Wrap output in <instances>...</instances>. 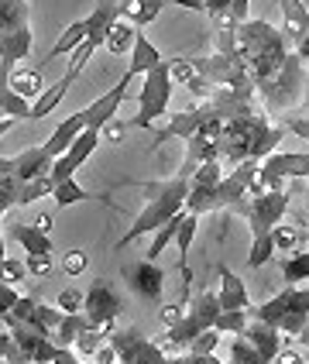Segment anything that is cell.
<instances>
[{
    "label": "cell",
    "instance_id": "6da1fadb",
    "mask_svg": "<svg viewBox=\"0 0 309 364\" xmlns=\"http://www.w3.org/2000/svg\"><path fill=\"white\" fill-rule=\"evenodd\" d=\"M286 131L275 127L265 110H254L244 117H234L224 124L220 138H217V151H220V165L227 172L237 168L241 162H265L268 155H275V144H282Z\"/></svg>",
    "mask_w": 309,
    "mask_h": 364
},
{
    "label": "cell",
    "instance_id": "7a4b0ae2",
    "mask_svg": "<svg viewBox=\"0 0 309 364\" xmlns=\"http://www.w3.org/2000/svg\"><path fill=\"white\" fill-rule=\"evenodd\" d=\"M296 48L288 45V38L282 35V28L268 24V21H244L237 31V55L244 62L247 76L254 82V90H261L286 69L288 55Z\"/></svg>",
    "mask_w": 309,
    "mask_h": 364
},
{
    "label": "cell",
    "instance_id": "3957f363",
    "mask_svg": "<svg viewBox=\"0 0 309 364\" xmlns=\"http://www.w3.org/2000/svg\"><path fill=\"white\" fill-rule=\"evenodd\" d=\"M141 189L148 193V203H144L141 213L134 217L131 230L117 241V251H124L127 244H134L138 237H144V234H158L165 223L183 217L185 200H189V193H193V182L172 176V179H162V182H144Z\"/></svg>",
    "mask_w": 309,
    "mask_h": 364
},
{
    "label": "cell",
    "instance_id": "277c9868",
    "mask_svg": "<svg viewBox=\"0 0 309 364\" xmlns=\"http://www.w3.org/2000/svg\"><path fill=\"white\" fill-rule=\"evenodd\" d=\"M220 313H224V306H220V292L203 289V292L189 303L183 323L172 326V330H165L162 337H158V347H162L168 358H183V354H189V347H193V341H196L200 333H206V330H213V326H217Z\"/></svg>",
    "mask_w": 309,
    "mask_h": 364
},
{
    "label": "cell",
    "instance_id": "5b68a950",
    "mask_svg": "<svg viewBox=\"0 0 309 364\" xmlns=\"http://www.w3.org/2000/svg\"><path fill=\"white\" fill-rule=\"evenodd\" d=\"M251 320L278 326L286 337H299L309 323V285H303V289L286 285V289H282L278 296H271L268 303L254 306V309H251Z\"/></svg>",
    "mask_w": 309,
    "mask_h": 364
},
{
    "label": "cell",
    "instance_id": "8992f818",
    "mask_svg": "<svg viewBox=\"0 0 309 364\" xmlns=\"http://www.w3.org/2000/svg\"><path fill=\"white\" fill-rule=\"evenodd\" d=\"M306 76H309L306 62L292 52L286 62V69L268 82V86L258 90V93H261V103H265V114H288L296 103L303 100V93H306Z\"/></svg>",
    "mask_w": 309,
    "mask_h": 364
},
{
    "label": "cell",
    "instance_id": "52a82bcc",
    "mask_svg": "<svg viewBox=\"0 0 309 364\" xmlns=\"http://www.w3.org/2000/svg\"><path fill=\"white\" fill-rule=\"evenodd\" d=\"M172 69H168V59L151 69L144 76L141 90H138V117H131V127H155L168 114V100H172Z\"/></svg>",
    "mask_w": 309,
    "mask_h": 364
},
{
    "label": "cell",
    "instance_id": "ba28073f",
    "mask_svg": "<svg viewBox=\"0 0 309 364\" xmlns=\"http://www.w3.org/2000/svg\"><path fill=\"white\" fill-rule=\"evenodd\" d=\"M110 344L117 347L121 364H165L168 361V354L158 347V341H148L134 323L117 326V330L110 333Z\"/></svg>",
    "mask_w": 309,
    "mask_h": 364
},
{
    "label": "cell",
    "instance_id": "9c48e42d",
    "mask_svg": "<svg viewBox=\"0 0 309 364\" xmlns=\"http://www.w3.org/2000/svg\"><path fill=\"white\" fill-rule=\"evenodd\" d=\"M82 313H86V320L103 330V333H114L117 330V320H121L124 313V303L121 296L114 292V285L97 279V282L86 289V306H82Z\"/></svg>",
    "mask_w": 309,
    "mask_h": 364
},
{
    "label": "cell",
    "instance_id": "30bf717a",
    "mask_svg": "<svg viewBox=\"0 0 309 364\" xmlns=\"http://www.w3.org/2000/svg\"><path fill=\"white\" fill-rule=\"evenodd\" d=\"M196 69L210 86H230V90H254V82L247 76L244 62L230 59V55H220V52H210V55H200L196 59Z\"/></svg>",
    "mask_w": 309,
    "mask_h": 364
},
{
    "label": "cell",
    "instance_id": "8fae6325",
    "mask_svg": "<svg viewBox=\"0 0 309 364\" xmlns=\"http://www.w3.org/2000/svg\"><path fill=\"white\" fill-rule=\"evenodd\" d=\"M124 282H127V289L138 296V299H144V303L158 306L162 303V292H165V272L158 268V262H148V258H141V262H127L121 268Z\"/></svg>",
    "mask_w": 309,
    "mask_h": 364
},
{
    "label": "cell",
    "instance_id": "7c38bea8",
    "mask_svg": "<svg viewBox=\"0 0 309 364\" xmlns=\"http://www.w3.org/2000/svg\"><path fill=\"white\" fill-rule=\"evenodd\" d=\"M103 141V131H97V127H86L80 138H76V144L62 155V159H55V168H52V182L59 186V182H69L72 176H76V168H80L93 151H97V144Z\"/></svg>",
    "mask_w": 309,
    "mask_h": 364
},
{
    "label": "cell",
    "instance_id": "4fadbf2b",
    "mask_svg": "<svg viewBox=\"0 0 309 364\" xmlns=\"http://www.w3.org/2000/svg\"><path fill=\"white\" fill-rule=\"evenodd\" d=\"M134 82V76L131 73H124L121 82L114 86V90H107V93H100L97 100L90 103V107H82L86 110V121H90V127H97V131H103L110 121H117V110H121L124 97H127V86Z\"/></svg>",
    "mask_w": 309,
    "mask_h": 364
},
{
    "label": "cell",
    "instance_id": "5bb4252c",
    "mask_svg": "<svg viewBox=\"0 0 309 364\" xmlns=\"http://www.w3.org/2000/svg\"><path fill=\"white\" fill-rule=\"evenodd\" d=\"M14 165V172H18L21 182H35V179H45V176H52V168H55V155L38 144V148H24L18 159H11Z\"/></svg>",
    "mask_w": 309,
    "mask_h": 364
},
{
    "label": "cell",
    "instance_id": "9a60e30c",
    "mask_svg": "<svg viewBox=\"0 0 309 364\" xmlns=\"http://www.w3.org/2000/svg\"><path fill=\"white\" fill-rule=\"evenodd\" d=\"M241 337H247L251 344L258 347V354L265 358V364H275V358L282 354V330L278 326H271V323H261V320H251L247 323V330L241 333Z\"/></svg>",
    "mask_w": 309,
    "mask_h": 364
},
{
    "label": "cell",
    "instance_id": "2e32d148",
    "mask_svg": "<svg viewBox=\"0 0 309 364\" xmlns=\"http://www.w3.org/2000/svg\"><path fill=\"white\" fill-rule=\"evenodd\" d=\"M278 11H282V35L288 38V45L296 48L299 41L309 38V11L303 0H282L278 4Z\"/></svg>",
    "mask_w": 309,
    "mask_h": 364
},
{
    "label": "cell",
    "instance_id": "e0dca14e",
    "mask_svg": "<svg viewBox=\"0 0 309 364\" xmlns=\"http://www.w3.org/2000/svg\"><path fill=\"white\" fill-rule=\"evenodd\" d=\"M86 127H90V121H86V110H76L72 117H65V121H62L59 127L52 131V138L45 141V148H48L55 159H62V155H65V151L76 144V138H80Z\"/></svg>",
    "mask_w": 309,
    "mask_h": 364
},
{
    "label": "cell",
    "instance_id": "ac0fdd59",
    "mask_svg": "<svg viewBox=\"0 0 309 364\" xmlns=\"http://www.w3.org/2000/svg\"><path fill=\"white\" fill-rule=\"evenodd\" d=\"M7 237L11 241H18L24 247V255H55V247H52V237L38 230L35 223L28 227V223H7Z\"/></svg>",
    "mask_w": 309,
    "mask_h": 364
},
{
    "label": "cell",
    "instance_id": "d6986e66",
    "mask_svg": "<svg viewBox=\"0 0 309 364\" xmlns=\"http://www.w3.org/2000/svg\"><path fill=\"white\" fill-rule=\"evenodd\" d=\"M217 275H220V306H224V309H247V313H251L254 306H251V296H247V285L241 282L227 264L217 268Z\"/></svg>",
    "mask_w": 309,
    "mask_h": 364
},
{
    "label": "cell",
    "instance_id": "ffe728a7",
    "mask_svg": "<svg viewBox=\"0 0 309 364\" xmlns=\"http://www.w3.org/2000/svg\"><path fill=\"white\" fill-rule=\"evenodd\" d=\"M86 38H90V18L72 21V24L62 31L59 38H55V45L45 52V62H55V59H62V55H72V52H76Z\"/></svg>",
    "mask_w": 309,
    "mask_h": 364
},
{
    "label": "cell",
    "instance_id": "44dd1931",
    "mask_svg": "<svg viewBox=\"0 0 309 364\" xmlns=\"http://www.w3.org/2000/svg\"><path fill=\"white\" fill-rule=\"evenodd\" d=\"M0 86H11L14 93H21L24 100H31V103H38L41 100V93H45V82H41V73L38 69H14L7 80H0Z\"/></svg>",
    "mask_w": 309,
    "mask_h": 364
},
{
    "label": "cell",
    "instance_id": "7402d4cb",
    "mask_svg": "<svg viewBox=\"0 0 309 364\" xmlns=\"http://www.w3.org/2000/svg\"><path fill=\"white\" fill-rule=\"evenodd\" d=\"M162 62H165L162 52H158V48H155V45L138 31L134 52H131V62H127V73H131V76H148V73H151V69H158Z\"/></svg>",
    "mask_w": 309,
    "mask_h": 364
},
{
    "label": "cell",
    "instance_id": "603a6c76",
    "mask_svg": "<svg viewBox=\"0 0 309 364\" xmlns=\"http://www.w3.org/2000/svg\"><path fill=\"white\" fill-rule=\"evenodd\" d=\"M117 7H121L124 21H131L134 28H144L162 14L165 0H117Z\"/></svg>",
    "mask_w": 309,
    "mask_h": 364
},
{
    "label": "cell",
    "instance_id": "cb8c5ba5",
    "mask_svg": "<svg viewBox=\"0 0 309 364\" xmlns=\"http://www.w3.org/2000/svg\"><path fill=\"white\" fill-rule=\"evenodd\" d=\"M134 41H138V28L131 24V21L117 18L110 24V35H107V52L110 55H127V52H134Z\"/></svg>",
    "mask_w": 309,
    "mask_h": 364
},
{
    "label": "cell",
    "instance_id": "d4e9b609",
    "mask_svg": "<svg viewBox=\"0 0 309 364\" xmlns=\"http://www.w3.org/2000/svg\"><path fill=\"white\" fill-rule=\"evenodd\" d=\"M21 186H24V182L18 179L11 159H0V210H4V213L14 210L21 203Z\"/></svg>",
    "mask_w": 309,
    "mask_h": 364
},
{
    "label": "cell",
    "instance_id": "484cf974",
    "mask_svg": "<svg viewBox=\"0 0 309 364\" xmlns=\"http://www.w3.org/2000/svg\"><path fill=\"white\" fill-rule=\"evenodd\" d=\"M28 18H31L28 0H0V35L4 31H24V28H31Z\"/></svg>",
    "mask_w": 309,
    "mask_h": 364
},
{
    "label": "cell",
    "instance_id": "4316f807",
    "mask_svg": "<svg viewBox=\"0 0 309 364\" xmlns=\"http://www.w3.org/2000/svg\"><path fill=\"white\" fill-rule=\"evenodd\" d=\"M90 326H93V323L86 320V313H69V316L62 320V326L55 330L52 344H55V347H65V350H72V347H76V341H80Z\"/></svg>",
    "mask_w": 309,
    "mask_h": 364
},
{
    "label": "cell",
    "instance_id": "83f0119b",
    "mask_svg": "<svg viewBox=\"0 0 309 364\" xmlns=\"http://www.w3.org/2000/svg\"><path fill=\"white\" fill-rule=\"evenodd\" d=\"M72 82H76V80H72L69 73H65V76H62L59 82H52V86H48L45 93H41V100L35 103V110H31V121H45V117H48V114H52V110H55V107L62 103V97H65V90H69Z\"/></svg>",
    "mask_w": 309,
    "mask_h": 364
},
{
    "label": "cell",
    "instance_id": "f1b7e54d",
    "mask_svg": "<svg viewBox=\"0 0 309 364\" xmlns=\"http://www.w3.org/2000/svg\"><path fill=\"white\" fill-rule=\"evenodd\" d=\"M0 110H4V117H7V121H31L35 103L24 100L21 93L11 90V86H0Z\"/></svg>",
    "mask_w": 309,
    "mask_h": 364
},
{
    "label": "cell",
    "instance_id": "f546056e",
    "mask_svg": "<svg viewBox=\"0 0 309 364\" xmlns=\"http://www.w3.org/2000/svg\"><path fill=\"white\" fill-rule=\"evenodd\" d=\"M247 323H251V313L247 309H224L213 330H220L224 337H241L247 330Z\"/></svg>",
    "mask_w": 309,
    "mask_h": 364
},
{
    "label": "cell",
    "instance_id": "4dcf8cb0",
    "mask_svg": "<svg viewBox=\"0 0 309 364\" xmlns=\"http://www.w3.org/2000/svg\"><path fill=\"white\" fill-rule=\"evenodd\" d=\"M52 200H55V206H59V210H65V206L86 203V200H93V196H90V193H86V189H82L76 179H69V182H59V186H55Z\"/></svg>",
    "mask_w": 309,
    "mask_h": 364
},
{
    "label": "cell",
    "instance_id": "1f68e13d",
    "mask_svg": "<svg viewBox=\"0 0 309 364\" xmlns=\"http://www.w3.org/2000/svg\"><path fill=\"white\" fill-rule=\"evenodd\" d=\"M282 279L292 282H309V251H296L292 258H282Z\"/></svg>",
    "mask_w": 309,
    "mask_h": 364
},
{
    "label": "cell",
    "instance_id": "d6a6232c",
    "mask_svg": "<svg viewBox=\"0 0 309 364\" xmlns=\"http://www.w3.org/2000/svg\"><path fill=\"white\" fill-rule=\"evenodd\" d=\"M230 361L234 364H265V358L258 354V347L251 344L247 337H234V341H230Z\"/></svg>",
    "mask_w": 309,
    "mask_h": 364
},
{
    "label": "cell",
    "instance_id": "836d02e7",
    "mask_svg": "<svg viewBox=\"0 0 309 364\" xmlns=\"http://www.w3.org/2000/svg\"><path fill=\"white\" fill-rule=\"evenodd\" d=\"M52 193H55V182H52V176L35 179V182H24V186H21V203H18V206H28V203H35V200H45V196H52Z\"/></svg>",
    "mask_w": 309,
    "mask_h": 364
},
{
    "label": "cell",
    "instance_id": "e575fe53",
    "mask_svg": "<svg viewBox=\"0 0 309 364\" xmlns=\"http://www.w3.org/2000/svg\"><path fill=\"white\" fill-rule=\"evenodd\" d=\"M107 341H110V333H103V330H97V326H90L80 341H76V354H82V358H93V354H97Z\"/></svg>",
    "mask_w": 309,
    "mask_h": 364
},
{
    "label": "cell",
    "instance_id": "d590c367",
    "mask_svg": "<svg viewBox=\"0 0 309 364\" xmlns=\"http://www.w3.org/2000/svg\"><path fill=\"white\" fill-rule=\"evenodd\" d=\"M271 241H275V251H282V255H296V247H299V230L296 227H275V234H271Z\"/></svg>",
    "mask_w": 309,
    "mask_h": 364
},
{
    "label": "cell",
    "instance_id": "8d00e7d4",
    "mask_svg": "<svg viewBox=\"0 0 309 364\" xmlns=\"http://www.w3.org/2000/svg\"><path fill=\"white\" fill-rule=\"evenodd\" d=\"M86 264H90V258H86V251H80V247H69V251L62 255V272H65L69 279L82 275V272H86Z\"/></svg>",
    "mask_w": 309,
    "mask_h": 364
},
{
    "label": "cell",
    "instance_id": "74e56055",
    "mask_svg": "<svg viewBox=\"0 0 309 364\" xmlns=\"http://www.w3.org/2000/svg\"><path fill=\"white\" fill-rule=\"evenodd\" d=\"M55 306H59L62 313H82V306H86V292H80V289H62L59 299H55Z\"/></svg>",
    "mask_w": 309,
    "mask_h": 364
},
{
    "label": "cell",
    "instance_id": "f35d334b",
    "mask_svg": "<svg viewBox=\"0 0 309 364\" xmlns=\"http://www.w3.org/2000/svg\"><path fill=\"white\" fill-rule=\"evenodd\" d=\"M220 341H224V333H220V330H206V333H200V337L193 341L189 354H213Z\"/></svg>",
    "mask_w": 309,
    "mask_h": 364
},
{
    "label": "cell",
    "instance_id": "ab89813d",
    "mask_svg": "<svg viewBox=\"0 0 309 364\" xmlns=\"http://www.w3.org/2000/svg\"><path fill=\"white\" fill-rule=\"evenodd\" d=\"M28 272L35 279H48L52 275V255H28Z\"/></svg>",
    "mask_w": 309,
    "mask_h": 364
},
{
    "label": "cell",
    "instance_id": "60d3db41",
    "mask_svg": "<svg viewBox=\"0 0 309 364\" xmlns=\"http://www.w3.org/2000/svg\"><path fill=\"white\" fill-rule=\"evenodd\" d=\"M24 275H31L28 272V262H18V258H4V282H21Z\"/></svg>",
    "mask_w": 309,
    "mask_h": 364
},
{
    "label": "cell",
    "instance_id": "b9f144b4",
    "mask_svg": "<svg viewBox=\"0 0 309 364\" xmlns=\"http://www.w3.org/2000/svg\"><path fill=\"white\" fill-rule=\"evenodd\" d=\"M127 131H131V121H121V117H117V121H110L107 127H103V141L107 144H121V138L127 134Z\"/></svg>",
    "mask_w": 309,
    "mask_h": 364
},
{
    "label": "cell",
    "instance_id": "7bdbcfd3",
    "mask_svg": "<svg viewBox=\"0 0 309 364\" xmlns=\"http://www.w3.org/2000/svg\"><path fill=\"white\" fill-rule=\"evenodd\" d=\"M18 303H21V292H18V289H14L11 282L0 285V309H4V313H11V309H14Z\"/></svg>",
    "mask_w": 309,
    "mask_h": 364
},
{
    "label": "cell",
    "instance_id": "ee69618b",
    "mask_svg": "<svg viewBox=\"0 0 309 364\" xmlns=\"http://www.w3.org/2000/svg\"><path fill=\"white\" fill-rule=\"evenodd\" d=\"M275 364H309V361L299 347H282V354L275 358Z\"/></svg>",
    "mask_w": 309,
    "mask_h": 364
},
{
    "label": "cell",
    "instance_id": "f6af8a7d",
    "mask_svg": "<svg viewBox=\"0 0 309 364\" xmlns=\"http://www.w3.org/2000/svg\"><path fill=\"white\" fill-rule=\"evenodd\" d=\"M183 364H227L217 354H183Z\"/></svg>",
    "mask_w": 309,
    "mask_h": 364
},
{
    "label": "cell",
    "instance_id": "bcb514c9",
    "mask_svg": "<svg viewBox=\"0 0 309 364\" xmlns=\"http://www.w3.org/2000/svg\"><path fill=\"white\" fill-rule=\"evenodd\" d=\"M230 4H234V0H206V14H210V21L220 18V14H224Z\"/></svg>",
    "mask_w": 309,
    "mask_h": 364
},
{
    "label": "cell",
    "instance_id": "7dc6e473",
    "mask_svg": "<svg viewBox=\"0 0 309 364\" xmlns=\"http://www.w3.org/2000/svg\"><path fill=\"white\" fill-rule=\"evenodd\" d=\"M168 4H175L183 11H206V0H168Z\"/></svg>",
    "mask_w": 309,
    "mask_h": 364
},
{
    "label": "cell",
    "instance_id": "c3c4849f",
    "mask_svg": "<svg viewBox=\"0 0 309 364\" xmlns=\"http://www.w3.org/2000/svg\"><path fill=\"white\" fill-rule=\"evenodd\" d=\"M35 227H38V230H45V234H48V230H52V213H41L38 220H35Z\"/></svg>",
    "mask_w": 309,
    "mask_h": 364
},
{
    "label": "cell",
    "instance_id": "681fc988",
    "mask_svg": "<svg viewBox=\"0 0 309 364\" xmlns=\"http://www.w3.org/2000/svg\"><path fill=\"white\" fill-rule=\"evenodd\" d=\"M296 55H299V59H303V62H309V38H306V41H299V45H296Z\"/></svg>",
    "mask_w": 309,
    "mask_h": 364
},
{
    "label": "cell",
    "instance_id": "f907efd6",
    "mask_svg": "<svg viewBox=\"0 0 309 364\" xmlns=\"http://www.w3.org/2000/svg\"><path fill=\"white\" fill-rule=\"evenodd\" d=\"M299 344H303V347H309V323H306V330L299 333Z\"/></svg>",
    "mask_w": 309,
    "mask_h": 364
},
{
    "label": "cell",
    "instance_id": "816d5d0a",
    "mask_svg": "<svg viewBox=\"0 0 309 364\" xmlns=\"http://www.w3.org/2000/svg\"><path fill=\"white\" fill-rule=\"evenodd\" d=\"M165 364H183V358H168V361Z\"/></svg>",
    "mask_w": 309,
    "mask_h": 364
},
{
    "label": "cell",
    "instance_id": "f5cc1de1",
    "mask_svg": "<svg viewBox=\"0 0 309 364\" xmlns=\"http://www.w3.org/2000/svg\"><path fill=\"white\" fill-rule=\"evenodd\" d=\"M306 73H309V62H306Z\"/></svg>",
    "mask_w": 309,
    "mask_h": 364
},
{
    "label": "cell",
    "instance_id": "db71d44e",
    "mask_svg": "<svg viewBox=\"0 0 309 364\" xmlns=\"http://www.w3.org/2000/svg\"><path fill=\"white\" fill-rule=\"evenodd\" d=\"M275 4H282V0H275Z\"/></svg>",
    "mask_w": 309,
    "mask_h": 364
},
{
    "label": "cell",
    "instance_id": "11a10c76",
    "mask_svg": "<svg viewBox=\"0 0 309 364\" xmlns=\"http://www.w3.org/2000/svg\"><path fill=\"white\" fill-rule=\"evenodd\" d=\"M227 364H234V361H227Z\"/></svg>",
    "mask_w": 309,
    "mask_h": 364
},
{
    "label": "cell",
    "instance_id": "9f6ffc18",
    "mask_svg": "<svg viewBox=\"0 0 309 364\" xmlns=\"http://www.w3.org/2000/svg\"><path fill=\"white\" fill-rule=\"evenodd\" d=\"M306 251H309V247H306Z\"/></svg>",
    "mask_w": 309,
    "mask_h": 364
},
{
    "label": "cell",
    "instance_id": "6f0895ef",
    "mask_svg": "<svg viewBox=\"0 0 309 364\" xmlns=\"http://www.w3.org/2000/svg\"><path fill=\"white\" fill-rule=\"evenodd\" d=\"M306 182H309V179H306Z\"/></svg>",
    "mask_w": 309,
    "mask_h": 364
}]
</instances>
